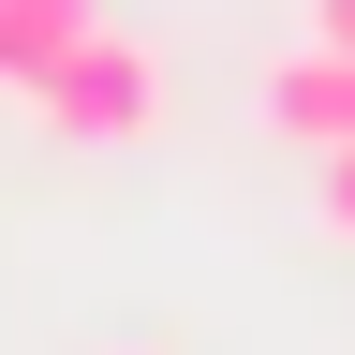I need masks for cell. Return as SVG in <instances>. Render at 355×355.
<instances>
[{"mask_svg": "<svg viewBox=\"0 0 355 355\" xmlns=\"http://www.w3.org/2000/svg\"><path fill=\"white\" fill-rule=\"evenodd\" d=\"M266 119H282L296 148H355V60L340 44H296V60L266 74Z\"/></svg>", "mask_w": 355, "mask_h": 355, "instance_id": "cell-2", "label": "cell"}, {"mask_svg": "<svg viewBox=\"0 0 355 355\" xmlns=\"http://www.w3.org/2000/svg\"><path fill=\"white\" fill-rule=\"evenodd\" d=\"M89 30H104V0H0V89H44Z\"/></svg>", "mask_w": 355, "mask_h": 355, "instance_id": "cell-3", "label": "cell"}, {"mask_svg": "<svg viewBox=\"0 0 355 355\" xmlns=\"http://www.w3.org/2000/svg\"><path fill=\"white\" fill-rule=\"evenodd\" d=\"M119 355H163V340H119Z\"/></svg>", "mask_w": 355, "mask_h": 355, "instance_id": "cell-6", "label": "cell"}, {"mask_svg": "<svg viewBox=\"0 0 355 355\" xmlns=\"http://www.w3.org/2000/svg\"><path fill=\"white\" fill-rule=\"evenodd\" d=\"M326 237H355V148H326Z\"/></svg>", "mask_w": 355, "mask_h": 355, "instance_id": "cell-4", "label": "cell"}, {"mask_svg": "<svg viewBox=\"0 0 355 355\" xmlns=\"http://www.w3.org/2000/svg\"><path fill=\"white\" fill-rule=\"evenodd\" d=\"M311 44H340V60H355V0H311Z\"/></svg>", "mask_w": 355, "mask_h": 355, "instance_id": "cell-5", "label": "cell"}, {"mask_svg": "<svg viewBox=\"0 0 355 355\" xmlns=\"http://www.w3.org/2000/svg\"><path fill=\"white\" fill-rule=\"evenodd\" d=\"M30 104H44V133H74V148H133V133H163V60L133 30H89Z\"/></svg>", "mask_w": 355, "mask_h": 355, "instance_id": "cell-1", "label": "cell"}]
</instances>
